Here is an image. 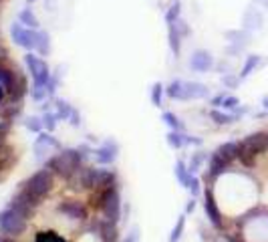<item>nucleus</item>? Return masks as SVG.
I'll list each match as a JSON object with an SVG mask.
<instances>
[{
    "label": "nucleus",
    "mask_w": 268,
    "mask_h": 242,
    "mask_svg": "<svg viewBox=\"0 0 268 242\" xmlns=\"http://www.w3.org/2000/svg\"><path fill=\"white\" fill-rule=\"evenodd\" d=\"M47 208L55 214L57 230L65 232L71 238H75V236L81 232V228L89 222V218L93 216V210L87 204L85 198L65 196V194L61 192V188H59L57 194L49 200Z\"/></svg>",
    "instance_id": "1"
},
{
    "label": "nucleus",
    "mask_w": 268,
    "mask_h": 242,
    "mask_svg": "<svg viewBox=\"0 0 268 242\" xmlns=\"http://www.w3.org/2000/svg\"><path fill=\"white\" fill-rule=\"evenodd\" d=\"M244 242H268V204H256L242 216L230 218Z\"/></svg>",
    "instance_id": "2"
},
{
    "label": "nucleus",
    "mask_w": 268,
    "mask_h": 242,
    "mask_svg": "<svg viewBox=\"0 0 268 242\" xmlns=\"http://www.w3.org/2000/svg\"><path fill=\"white\" fill-rule=\"evenodd\" d=\"M18 186L25 188V190H29L38 200H42V202L49 204V200L57 194L61 182L57 180V175L51 172V170H47L44 166H40V170H36V172L31 173L29 178H25Z\"/></svg>",
    "instance_id": "3"
},
{
    "label": "nucleus",
    "mask_w": 268,
    "mask_h": 242,
    "mask_svg": "<svg viewBox=\"0 0 268 242\" xmlns=\"http://www.w3.org/2000/svg\"><path fill=\"white\" fill-rule=\"evenodd\" d=\"M33 222L25 220L20 214H16L10 206L0 210V232L10 236V238H27L31 232Z\"/></svg>",
    "instance_id": "4"
},
{
    "label": "nucleus",
    "mask_w": 268,
    "mask_h": 242,
    "mask_svg": "<svg viewBox=\"0 0 268 242\" xmlns=\"http://www.w3.org/2000/svg\"><path fill=\"white\" fill-rule=\"evenodd\" d=\"M202 194H204L202 208H204V212H206V216H208V222L212 224V228H214L216 234H222L224 228H226L228 218H226V214L222 212V208H220L218 200H216L214 186H204V192H202Z\"/></svg>",
    "instance_id": "5"
},
{
    "label": "nucleus",
    "mask_w": 268,
    "mask_h": 242,
    "mask_svg": "<svg viewBox=\"0 0 268 242\" xmlns=\"http://www.w3.org/2000/svg\"><path fill=\"white\" fill-rule=\"evenodd\" d=\"M25 65H27V69L31 73V79H33L34 87L47 89V83H49V79H51V75H53L49 63H47L40 55H36L34 51H31V53L25 55Z\"/></svg>",
    "instance_id": "6"
},
{
    "label": "nucleus",
    "mask_w": 268,
    "mask_h": 242,
    "mask_svg": "<svg viewBox=\"0 0 268 242\" xmlns=\"http://www.w3.org/2000/svg\"><path fill=\"white\" fill-rule=\"evenodd\" d=\"M61 149H63V143L55 138L53 134H49V131H40L33 143L34 160H36L40 166H42L53 153H57V151H61Z\"/></svg>",
    "instance_id": "7"
},
{
    "label": "nucleus",
    "mask_w": 268,
    "mask_h": 242,
    "mask_svg": "<svg viewBox=\"0 0 268 242\" xmlns=\"http://www.w3.org/2000/svg\"><path fill=\"white\" fill-rule=\"evenodd\" d=\"M117 158H119V143L113 138L103 139V143L93 149V160H95V164H97V166H103V168H111Z\"/></svg>",
    "instance_id": "8"
},
{
    "label": "nucleus",
    "mask_w": 268,
    "mask_h": 242,
    "mask_svg": "<svg viewBox=\"0 0 268 242\" xmlns=\"http://www.w3.org/2000/svg\"><path fill=\"white\" fill-rule=\"evenodd\" d=\"M38 31H40V29H38ZM38 31L27 29V27H23L20 23H14V25L10 27V36H12V40H14L16 47H20V49H25L27 53H31V51H34V42H36V33H38Z\"/></svg>",
    "instance_id": "9"
},
{
    "label": "nucleus",
    "mask_w": 268,
    "mask_h": 242,
    "mask_svg": "<svg viewBox=\"0 0 268 242\" xmlns=\"http://www.w3.org/2000/svg\"><path fill=\"white\" fill-rule=\"evenodd\" d=\"M214 67H216V59H214V55L210 51L198 49V51L192 53V57H190V69L194 71V73H208V71H212Z\"/></svg>",
    "instance_id": "10"
},
{
    "label": "nucleus",
    "mask_w": 268,
    "mask_h": 242,
    "mask_svg": "<svg viewBox=\"0 0 268 242\" xmlns=\"http://www.w3.org/2000/svg\"><path fill=\"white\" fill-rule=\"evenodd\" d=\"M184 93H186V101H202L210 97L208 85L200 81H184Z\"/></svg>",
    "instance_id": "11"
},
{
    "label": "nucleus",
    "mask_w": 268,
    "mask_h": 242,
    "mask_svg": "<svg viewBox=\"0 0 268 242\" xmlns=\"http://www.w3.org/2000/svg\"><path fill=\"white\" fill-rule=\"evenodd\" d=\"M242 25H244V31H248V33H254V31H260L262 29V25H264V16H262V12L258 10V8H248L246 12H244V16H242Z\"/></svg>",
    "instance_id": "12"
},
{
    "label": "nucleus",
    "mask_w": 268,
    "mask_h": 242,
    "mask_svg": "<svg viewBox=\"0 0 268 242\" xmlns=\"http://www.w3.org/2000/svg\"><path fill=\"white\" fill-rule=\"evenodd\" d=\"M208 117H210V121L214 123V125H218V127H230V125H234L236 119L232 113H228V111H222V109H208V111H204Z\"/></svg>",
    "instance_id": "13"
},
{
    "label": "nucleus",
    "mask_w": 268,
    "mask_h": 242,
    "mask_svg": "<svg viewBox=\"0 0 268 242\" xmlns=\"http://www.w3.org/2000/svg\"><path fill=\"white\" fill-rule=\"evenodd\" d=\"M218 156H222L228 162H238L240 158V139H232V141H224L214 149Z\"/></svg>",
    "instance_id": "14"
},
{
    "label": "nucleus",
    "mask_w": 268,
    "mask_h": 242,
    "mask_svg": "<svg viewBox=\"0 0 268 242\" xmlns=\"http://www.w3.org/2000/svg\"><path fill=\"white\" fill-rule=\"evenodd\" d=\"M224 36L230 40V45L238 49L240 53L250 45V33L248 31H244V29H234V31H226Z\"/></svg>",
    "instance_id": "15"
},
{
    "label": "nucleus",
    "mask_w": 268,
    "mask_h": 242,
    "mask_svg": "<svg viewBox=\"0 0 268 242\" xmlns=\"http://www.w3.org/2000/svg\"><path fill=\"white\" fill-rule=\"evenodd\" d=\"M208 158H210V153H206V151H202V149L194 151V153L188 158V162H186V164H188V170L196 175V173L202 172L204 166L208 164Z\"/></svg>",
    "instance_id": "16"
},
{
    "label": "nucleus",
    "mask_w": 268,
    "mask_h": 242,
    "mask_svg": "<svg viewBox=\"0 0 268 242\" xmlns=\"http://www.w3.org/2000/svg\"><path fill=\"white\" fill-rule=\"evenodd\" d=\"M34 53H36V55H40L42 59L51 55V35H49L47 31H38V33H36Z\"/></svg>",
    "instance_id": "17"
},
{
    "label": "nucleus",
    "mask_w": 268,
    "mask_h": 242,
    "mask_svg": "<svg viewBox=\"0 0 268 242\" xmlns=\"http://www.w3.org/2000/svg\"><path fill=\"white\" fill-rule=\"evenodd\" d=\"M260 65H262V57H260V55H248L246 61H244V65H242V69H240V73H238V77H240L242 81L248 79V77L258 69Z\"/></svg>",
    "instance_id": "18"
},
{
    "label": "nucleus",
    "mask_w": 268,
    "mask_h": 242,
    "mask_svg": "<svg viewBox=\"0 0 268 242\" xmlns=\"http://www.w3.org/2000/svg\"><path fill=\"white\" fill-rule=\"evenodd\" d=\"M173 173H175V180H177L184 188H188L190 182H192V178H194V173L188 170L186 160H177V162H175V166H173Z\"/></svg>",
    "instance_id": "19"
},
{
    "label": "nucleus",
    "mask_w": 268,
    "mask_h": 242,
    "mask_svg": "<svg viewBox=\"0 0 268 242\" xmlns=\"http://www.w3.org/2000/svg\"><path fill=\"white\" fill-rule=\"evenodd\" d=\"M18 23H20L23 27H27V29H33V31H38V29H40V20H38V16L33 12L31 6H29V8H23V10L18 12Z\"/></svg>",
    "instance_id": "20"
},
{
    "label": "nucleus",
    "mask_w": 268,
    "mask_h": 242,
    "mask_svg": "<svg viewBox=\"0 0 268 242\" xmlns=\"http://www.w3.org/2000/svg\"><path fill=\"white\" fill-rule=\"evenodd\" d=\"M166 97L173 101H186V93H184V81L182 79H173L171 83L166 85Z\"/></svg>",
    "instance_id": "21"
},
{
    "label": "nucleus",
    "mask_w": 268,
    "mask_h": 242,
    "mask_svg": "<svg viewBox=\"0 0 268 242\" xmlns=\"http://www.w3.org/2000/svg\"><path fill=\"white\" fill-rule=\"evenodd\" d=\"M182 42H184V38L177 35L175 27H173V25H168V45H169L171 55H173L175 59L182 55Z\"/></svg>",
    "instance_id": "22"
},
{
    "label": "nucleus",
    "mask_w": 268,
    "mask_h": 242,
    "mask_svg": "<svg viewBox=\"0 0 268 242\" xmlns=\"http://www.w3.org/2000/svg\"><path fill=\"white\" fill-rule=\"evenodd\" d=\"M73 109H75V107L69 103L67 99H61V97H55V99H53V111H55L57 117L63 119V121H69Z\"/></svg>",
    "instance_id": "23"
},
{
    "label": "nucleus",
    "mask_w": 268,
    "mask_h": 242,
    "mask_svg": "<svg viewBox=\"0 0 268 242\" xmlns=\"http://www.w3.org/2000/svg\"><path fill=\"white\" fill-rule=\"evenodd\" d=\"M162 119H164V123L168 125L169 129H173V131H186L184 121H182V119H180V115H175L173 111H164Z\"/></svg>",
    "instance_id": "24"
},
{
    "label": "nucleus",
    "mask_w": 268,
    "mask_h": 242,
    "mask_svg": "<svg viewBox=\"0 0 268 242\" xmlns=\"http://www.w3.org/2000/svg\"><path fill=\"white\" fill-rule=\"evenodd\" d=\"M166 141L171 149H182L186 145V131H173L169 129L168 136H166Z\"/></svg>",
    "instance_id": "25"
},
{
    "label": "nucleus",
    "mask_w": 268,
    "mask_h": 242,
    "mask_svg": "<svg viewBox=\"0 0 268 242\" xmlns=\"http://www.w3.org/2000/svg\"><path fill=\"white\" fill-rule=\"evenodd\" d=\"M40 119H42V125H44V131H49V134H55V129L59 127V117H57V113L55 111H44L42 115H40Z\"/></svg>",
    "instance_id": "26"
},
{
    "label": "nucleus",
    "mask_w": 268,
    "mask_h": 242,
    "mask_svg": "<svg viewBox=\"0 0 268 242\" xmlns=\"http://www.w3.org/2000/svg\"><path fill=\"white\" fill-rule=\"evenodd\" d=\"M149 97H151V103L155 107H164V97H166V87L162 83H153L151 85V91H149Z\"/></svg>",
    "instance_id": "27"
},
{
    "label": "nucleus",
    "mask_w": 268,
    "mask_h": 242,
    "mask_svg": "<svg viewBox=\"0 0 268 242\" xmlns=\"http://www.w3.org/2000/svg\"><path fill=\"white\" fill-rule=\"evenodd\" d=\"M184 230H186V214H180L177 220H175V224H173V228H171L169 242H180L182 234H184Z\"/></svg>",
    "instance_id": "28"
},
{
    "label": "nucleus",
    "mask_w": 268,
    "mask_h": 242,
    "mask_svg": "<svg viewBox=\"0 0 268 242\" xmlns=\"http://www.w3.org/2000/svg\"><path fill=\"white\" fill-rule=\"evenodd\" d=\"M164 18H166V25H175V20L182 18V4H180L177 0L166 10V16H164Z\"/></svg>",
    "instance_id": "29"
},
{
    "label": "nucleus",
    "mask_w": 268,
    "mask_h": 242,
    "mask_svg": "<svg viewBox=\"0 0 268 242\" xmlns=\"http://www.w3.org/2000/svg\"><path fill=\"white\" fill-rule=\"evenodd\" d=\"M25 127L31 131V134H40V131H44V125H42V119H40V115H31V117H27L25 119Z\"/></svg>",
    "instance_id": "30"
},
{
    "label": "nucleus",
    "mask_w": 268,
    "mask_h": 242,
    "mask_svg": "<svg viewBox=\"0 0 268 242\" xmlns=\"http://www.w3.org/2000/svg\"><path fill=\"white\" fill-rule=\"evenodd\" d=\"M59 81H61V69H57L53 75H51V79H49V83H47V97L49 99H55V93H57V87H59Z\"/></svg>",
    "instance_id": "31"
},
{
    "label": "nucleus",
    "mask_w": 268,
    "mask_h": 242,
    "mask_svg": "<svg viewBox=\"0 0 268 242\" xmlns=\"http://www.w3.org/2000/svg\"><path fill=\"white\" fill-rule=\"evenodd\" d=\"M240 77L236 75V73H224L222 75V85H224V89H236L238 85H240Z\"/></svg>",
    "instance_id": "32"
},
{
    "label": "nucleus",
    "mask_w": 268,
    "mask_h": 242,
    "mask_svg": "<svg viewBox=\"0 0 268 242\" xmlns=\"http://www.w3.org/2000/svg\"><path fill=\"white\" fill-rule=\"evenodd\" d=\"M186 190L192 194V198H198L202 192H204V182H202V178L194 175V178H192V182H190V186H188Z\"/></svg>",
    "instance_id": "33"
},
{
    "label": "nucleus",
    "mask_w": 268,
    "mask_h": 242,
    "mask_svg": "<svg viewBox=\"0 0 268 242\" xmlns=\"http://www.w3.org/2000/svg\"><path fill=\"white\" fill-rule=\"evenodd\" d=\"M238 105H240V99H238L236 95H230V93H228V95L224 97L222 105H220V109H222V111H228V113H234Z\"/></svg>",
    "instance_id": "34"
},
{
    "label": "nucleus",
    "mask_w": 268,
    "mask_h": 242,
    "mask_svg": "<svg viewBox=\"0 0 268 242\" xmlns=\"http://www.w3.org/2000/svg\"><path fill=\"white\" fill-rule=\"evenodd\" d=\"M31 99H33L34 103H42V101H47V99H49V97H47V89L31 85Z\"/></svg>",
    "instance_id": "35"
},
{
    "label": "nucleus",
    "mask_w": 268,
    "mask_h": 242,
    "mask_svg": "<svg viewBox=\"0 0 268 242\" xmlns=\"http://www.w3.org/2000/svg\"><path fill=\"white\" fill-rule=\"evenodd\" d=\"M175 31H177V35L182 36V38H188V36L192 35V29H190V25L184 20V18H180V20H175Z\"/></svg>",
    "instance_id": "36"
},
{
    "label": "nucleus",
    "mask_w": 268,
    "mask_h": 242,
    "mask_svg": "<svg viewBox=\"0 0 268 242\" xmlns=\"http://www.w3.org/2000/svg\"><path fill=\"white\" fill-rule=\"evenodd\" d=\"M139 238H141L139 228H137V226H131V228L127 230V234L121 238V242H139Z\"/></svg>",
    "instance_id": "37"
},
{
    "label": "nucleus",
    "mask_w": 268,
    "mask_h": 242,
    "mask_svg": "<svg viewBox=\"0 0 268 242\" xmlns=\"http://www.w3.org/2000/svg\"><path fill=\"white\" fill-rule=\"evenodd\" d=\"M69 125L71 127H79L81 125V111L75 107L73 109V113H71V117H69Z\"/></svg>",
    "instance_id": "38"
},
{
    "label": "nucleus",
    "mask_w": 268,
    "mask_h": 242,
    "mask_svg": "<svg viewBox=\"0 0 268 242\" xmlns=\"http://www.w3.org/2000/svg\"><path fill=\"white\" fill-rule=\"evenodd\" d=\"M228 93L226 91H222V93H218L216 97H212V101H210V105L214 107V109H220V105H222V101H224V97H226Z\"/></svg>",
    "instance_id": "39"
},
{
    "label": "nucleus",
    "mask_w": 268,
    "mask_h": 242,
    "mask_svg": "<svg viewBox=\"0 0 268 242\" xmlns=\"http://www.w3.org/2000/svg\"><path fill=\"white\" fill-rule=\"evenodd\" d=\"M202 138H198V136H188L186 134V145H196V147H202Z\"/></svg>",
    "instance_id": "40"
},
{
    "label": "nucleus",
    "mask_w": 268,
    "mask_h": 242,
    "mask_svg": "<svg viewBox=\"0 0 268 242\" xmlns=\"http://www.w3.org/2000/svg\"><path fill=\"white\" fill-rule=\"evenodd\" d=\"M194 210H196V198H190L188 204H186V208H184V214L188 216V214H192Z\"/></svg>",
    "instance_id": "41"
},
{
    "label": "nucleus",
    "mask_w": 268,
    "mask_h": 242,
    "mask_svg": "<svg viewBox=\"0 0 268 242\" xmlns=\"http://www.w3.org/2000/svg\"><path fill=\"white\" fill-rule=\"evenodd\" d=\"M260 105H262V109H264V111L268 113V95H264V97H262V101H260Z\"/></svg>",
    "instance_id": "42"
},
{
    "label": "nucleus",
    "mask_w": 268,
    "mask_h": 242,
    "mask_svg": "<svg viewBox=\"0 0 268 242\" xmlns=\"http://www.w3.org/2000/svg\"><path fill=\"white\" fill-rule=\"evenodd\" d=\"M34 2H36V0H27V4H29V6H31V4H34Z\"/></svg>",
    "instance_id": "43"
},
{
    "label": "nucleus",
    "mask_w": 268,
    "mask_h": 242,
    "mask_svg": "<svg viewBox=\"0 0 268 242\" xmlns=\"http://www.w3.org/2000/svg\"><path fill=\"white\" fill-rule=\"evenodd\" d=\"M266 131V151H268V129H264Z\"/></svg>",
    "instance_id": "44"
},
{
    "label": "nucleus",
    "mask_w": 268,
    "mask_h": 242,
    "mask_svg": "<svg viewBox=\"0 0 268 242\" xmlns=\"http://www.w3.org/2000/svg\"><path fill=\"white\" fill-rule=\"evenodd\" d=\"M0 40H4V38H2V33H0Z\"/></svg>",
    "instance_id": "45"
}]
</instances>
